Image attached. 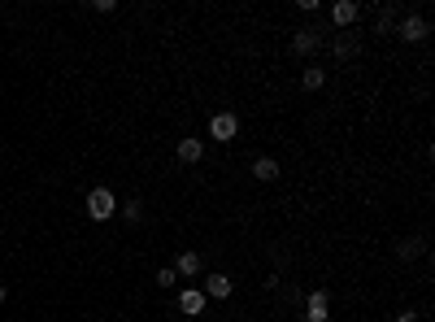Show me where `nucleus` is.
<instances>
[{"mask_svg":"<svg viewBox=\"0 0 435 322\" xmlns=\"http://www.w3.org/2000/svg\"><path fill=\"white\" fill-rule=\"evenodd\" d=\"M235 135H239V114H231V109H218V114L209 118V139L231 144Z\"/></svg>","mask_w":435,"mask_h":322,"instance_id":"f03ea898","label":"nucleus"},{"mask_svg":"<svg viewBox=\"0 0 435 322\" xmlns=\"http://www.w3.org/2000/svg\"><path fill=\"white\" fill-rule=\"evenodd\" d=\"M305 322H331V296L327 292H309V300H305Z\"/></svg>","mask_w":435,"mask_h":322,"instance_id":"423d86ee","label":"nucleus"},{"mask_svg":"<svg viewBox=\"0 0 435 322\" xmlns=\"http://www.w3.org/2000/svg\"><path fill=\"white\" fill-rule=\"evenodd\" d=\"M174 153H179V161H183V166H196V161H205V139H196V135H183Z\"/></svg>","mask_w":435,"mask_h":322,"instance_id":"6e6552de","label":"nucleus"},{"mask_svg":"<svg viewBox=\"0 0 435 322\" xmlns=\"http://www.w3.org/2000/svg\"><path fill=\"white\" fill-rule=\"evenodd\" d=\"M253 179H257V183H275V179H279V161H275V157H257V161H253Z\"/></svg>","mask_w":435,"mask_h":322,"instance_id":"9b49d317","label":"nucleus"},{"mask_svg":"<svg viewBox=\"0 0 435 322\" xmlns=\"http://www.w3.org/2000/svg\"><path fill=\"white\" fill-rule=\"evenodd\" d=\"M396 322H418V314H413V310H400V314H396Z\"/></svg>","mask_w":435,"mask_h":322,"instance_id":"a211bd4d","label":"nucleus"},{"mask_svg":"<svg viewBox=\"0 0 435 322\" xmlns=\"http://www.w3.org/2000/svg\"><path fill=\"white\" fill-rule=\"evenodd\" d=\"M114 214H118L114 192H109V187H92V192H87V218H92V222H109Z\"/></svg>","mask_w":435,"mask_h":322,"instance_id":"f257e3e1","label":"nucleus"},{"mask_svg":"<svg viewBox=\"0 0 435 322\" xmlns=\"http://www.w3.org/2000/svg\"><path fill=\"white\" fill-rule=\"evenodd\" d=\"M201 292H205L209 300H231V296H235V279H231V275H222V270H214V275L205 279Z\"/></svg>","mask_w":435,"mask_h":322,"instance_id":"20e7f679","label":"nucleus"},{"mask_svg":"<svg viewBox=\"0 0 435 322\" xmlns=\"http://www.w3.org/2000/svg\"><path fill=\"white\" fill-rule=\"evenodd\" d=\"M122 218H126V222H139V218H144V205H139V201H126V205H122Z\"/></svg>","mask_w":435,"mask_h":322,"instance_id":"f3484780","label":"nucleus"},{"mask_svg":"<svg viewBox=\"0 0 435 322\" xmlns=\"http://www.w3.org/2000/svg\"><path fill=\"white\" fill-rule=\"evenodd\" d=\"M361 18V5H357V0H335V5H331V22L335 26H352V22H357Z\"/></svg>","mask_w":435,"mask_h":322,"instance_id":"0eeeda50","label":"nucleus"},{"mask_svg":"<svg viewBox=\"0 0 435 322\" xmlns=\"http://www.w3.org/2000/svg\"><path fill=\"white\" fill-rule=\"evenodd\" d=\"M179 283V275H174V266H161L157 270V287H174Z\"/></svg>","mask_w":435,"mask_h":322,"instance_id":"dca6fc26","label":"nucleus"},{"mask_svg":"<svg viewBox=\"0 0 435 322\" xmlns=\"http://www.w3.org/2000/svg\"><path fill=\"white\" fill-rule=\"evenodd\" d=\"M357 53H361V44H357V40H348V35L335 40V57H340V61H352Z\"/></svg>","mask_w":435,"mask_h":322,"instance_id":"4468645a","label":"nucleus"},{"mask_svg":"<svg viewBox=\"0 0 435 322\" xmlns=\"http://www.w3.org/2000/svg\"><path fill=\"white\" fill-rule=\"evenodd\" d=\"M322 83H327V70L305 66V74H300V87H305V92H322Z\"/></svg>","mask_w":435,"mask_h":322,"instance_id":"ddd939ff","label":"nucleus"},{"mask_svg":"<svg viewBox=\"0 0 435 322\" xmlns=\"http://www.w3.org/2000/svg\"><path fill=\"white\" fill-rule=\"evenodd\" d=\"M174 275H179V279H196L201 275V253H179V262H174Z\"/></svg>","mask_w":435,"mask_h":322,"instance_id":"9d476101","label":"nucleus"},{"mask_svg":"<svg viewBox=\"0 0 435 322\" xmlns=\"http://www.w3.org/2000/svg\"><path fill=\"white\" fill-rule=\"evenodd\" d=\"M322 35V31L318 26H305V31H296V35H292V53H300V57H309V53H318V40Z\"/></svg>","mask_w":435,"mask_h":322,"instance_id":"1a4fd4ad","label":"nucleus"},{"mask_svg":"<svg viewBox=\"0 0 435 322\" xmlns=\"http://www.w3.org/2000/svg\"><path fill=\"white\" fill-rule=\"evenodd\" d=\"M396 22H400V13H396L392 5H383L379 22H375V35H392V31H396Z\"/></svg>","mask_w":435,"mask_h":322,"instance_id":"f8f14e48","label":"nucleus"},{"mask_svg":"<svg viewBox=\"0 0 435 322\" xmlns=\"http://www.w3.org/2000/svg\"><path fill=\"white\" fill-rule=\"evenodd\" d=\"M396 35L405 40V44H423V40L431 35V22L423 18V13H405V18L396 22Z\"/></svg>","mask_w":435,"mask_h":322,"instance_id":"7ed1b4c3","label":"nucleus"},{"mask_svg":"<svg viewBox=\"0 0 435 322\" xmlns=\"http://www.w3.org/2000/svg\"><path fill=\"white\" fill-rule=\"evenodd\" d=\"M418 253H423V239H400V244H396V257H400V262H413Z\"/></svg>","mask_w":435,"mask_h":322,"instance_id":"2eb2a0df","label":"nucleus"},{"mask_svg":"<svg viewBox=\"0 0 435 322\" xmlns=\"http://www.w3.org/2000/svg\"><path fill=\"white\" fill-rule=\"evenodd\" d=\"M209 310V296L201 292V287H183V292H179V314L183 318H201Z\"/></svg>","mask_w":435,"mask_h":322,"instance_id":"39448f33","label":"nucleus"}]
</instances>
